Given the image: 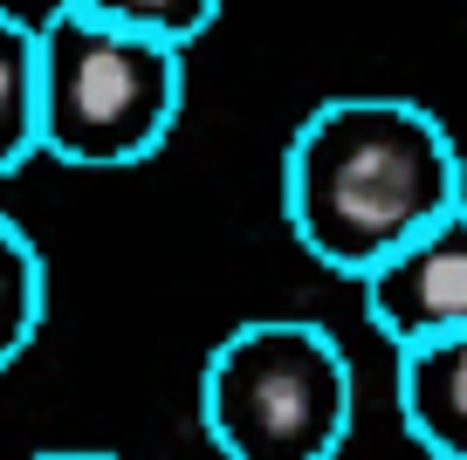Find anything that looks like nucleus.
<instances>
[{
  "label": "nucleus",
  "instance_id": "8",
  "mask_svg": "<svg viewBox=\"0 0 467 460\" xmlns=\"http://www.w3.org/2000/svg\"><path fill=\"white\" fill-rule=\"evenodd\" d=\"M83 7L124 21V28H145V35H165V42L192 48V42L213 35V21H220L227 0H83Z\"/></svg>",
  "mask_w": 467,
  "mask_h": 460
},
{
  "label": "nucleus",
  "instance_id": "4",
  "mask_svg": "<svg viewBox=\"0 0 467 460\" xmlns=\"http://www.w3.org/2000/svg\"><path fill=\"white\" fill-rule=\"evenodd\" d=\"M365 317L392 350L467 330V200L379 255L365 275Z\"/></svg>",
  "mask_w": 467,
  "mask_h": 460
},
{
  "label": "nucleus",
  "instance_id": "2",
  "mask_svg": "<svg viewBox=\"0 0 467 460\" xmlns=\"http://www.w3.org/2000/svg\"><path fill=\"white\" fill-rule=\"evenodd\" d=\"M186 110V48L62 0L35 21L42 159L76 172H131L159 159Z\"/></svg>",
  "mask_w": 467,
  "mask_h": 460
},
{
  "label": "nucleus",
  "instance_id": "5",
  "mask_svg": "<svg viewBox=\"0 0 467 460\" xmlns=\"http://www.w3.org/2000/svg\"><path fill=\"white\" fill-rule=\"evenodd\" d=\"M406 440L433 460H467V330L399 350L392 378Z\"/></svg>",
  "mask_w": 467,
  "mask_h": 460
},
{
  "label": "nucleus",
  "instance_id": "1",
  "mask_svg": "<svg viewBox=\"0 0 467 460\" xmlns=\"http://www.w3.org/2000/svg\"><path fill=\"white\" fill-rule=\"evenodd\" d=\"M461 200V144L420 97H323L282 152V220L344 282Z\"/></svg>",
  "mask_w": 467,
  "mask_h": 460
},
{
  "label": "nucleus",
  "instance_id": "3",
  "mask_svg": "<svg viewBox=\"0 0 467 460\" xmlns=\"http://www.w3.org/2000/svg\"><path fill=\"white\" fill-rule=\"evenodd\" d=\"M358 419V378L323 323L254 317L227 330L200 378V426L227 460H337Z\"/></svg>",
  "mask_w": 467,
  "mask_h": 460
},
{
  "label": "nucleus",
  "instance_id": "6",
  "mask_svg": "<svg viewBox=\"0 0 467 460\" xmlns=\"http://www.w3.org/2000/svg\"><path fill=\"white\" fill-rule=\"evenodd\" d=\"M42 159V124H35V21L0 7V179Z\"/></svg>",
  "mask_w": 467,
  "mask_h": 460
},
{
  "label": "nucleus",
  "instance_id": "7",
  "mask_svg": "<svg viewBox=\"0 0 467 460\" xmlns=\"http://www.w3.org/2000/svg\"><path fill=\"white\" fill-rule=\"evenodd\" d=\"M42 323H48V261L0 214V371L42 337Z\"/></svg>",
  "mask_w": 467,
  "mask_h": 460
}]
</instances>
